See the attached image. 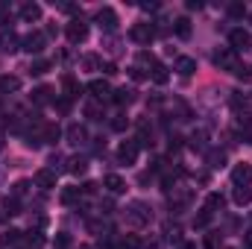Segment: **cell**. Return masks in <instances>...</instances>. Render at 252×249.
I'll use <instances>...</instances> for the list:
<instances>
[{"instance_id": "cell-1", "label": "cell", "mask_w": 252, "mask_h": 249, "mask_svg": "<svg viewBox=\"0 0 252 249\" xmlns=\"http://www.w3.org/2000/svg\"><path fill=\"white\" fill-rule=\"evenodd\" d=\"M214 64H217L220 70H232V73H241V70H244V64H241L238 53H235L232 47H226V50H217V53H214Z\"/></svg>"}, {"instance_id": "cell-2", "label": "cell", "mask_w": 252, "mask_h": 249, "mask_svg": "<svg viewBox=\"0 0 252 249\" xmlns=\"http://www.w3.org/2000/svg\"><path fill=\"white\" fill-rule=\"evenodd\" d=\"M153 220V214H150V208L144 205V202H132L129 208H126V223L129 226H147Z\"/></svg>"}, {"instance_id": "cell-3", "label": "cell", "mask_w": 252, "mask_h": 249, "mask_svg": "<svg viewBox=\"0 0 252 249\" xmlns=\"http://www.w3.org/2000/svg\"><path fill=\"white\" fill-rule=\"evenodd\" d=\"M64 35H67L70 44H82V41L88 38V24H85L82 18H73V21L64 27Z\"/></svg>"}, {"instance_id": "cell-4", "label": "cell", "mask_w": 252, "mask_h": 249, "mask_svg": "<svg viewBox=\"0 0 252 249\" xmlns=\"http://www.w3.org/2000/svg\"><path fill=\"white\" fill-rule=\"evenodd\" d=\"M129 35H132V41H138V44H150V41L156 38V27H153V24H135V27L129 30Z\"/></svg>"}, {"instance_id": "cell-5", "label": "cell", "mask_w": 252, "mask_h": 249, "mask_svg": "<svg viewBox=\"0 0 252 249\" xmlns=\"http://www.w3.org/2000/svg\"><path fill=\"white\" fill-rule=\"evenodd\" d=\"M232 182H235V187H250L252 164H235V167H232Z\"/></svg>"}, {"instance_id": "cell-6", "label": "cell", "mask_w": 252, "mask_h": 249, "mask_svg": "<svg viewBox=\"0 0 252 249\" xmlns=\"http://www.w3.org/2000/svg\"><path fill=\"white\" fill-rule=\"evenodd\" d=\"M44 41H47L44 32H30V35L21 41V47H24L27 53H41V50H44Z\"/></svg>"}, {"instance_id": "cell-7", "label": "cell", "mask_w": 252, "mask_h": 249, "mask_svg": "<svg viewBox=\"0 0 252 249\" xmlns=\"http://www.w3.org/2000/svg\"><path fill=\"white\" fill-rule=\"evenodd\" d=\"M97 24H100L103 30H109V32H112V30H118V12H115V9H109V6H103V9L97 12Z\"/></svg>"}, {"instance_id": "cell-8", "label": "cell", "mask_w": 252, "mask_h": 249, "mask_svg": "<svg viewBox=\"0 0 252 249\" xmlns=\"http://www.w3.org/2000/svg\"><path fill=\"white\" fill-rule=\"evenodd\" d=\"M118 158L124 164H135V158H138V141H124L118 147Z\"/></svg>"}, {"instance_id": "cell-9", "label": "cell", "mask_w": 252, "mask_h": 249, "mask_svg": "<svg viewBox=\"0 0 252 249\" xmlns=\"http://www.w3.org/2000/svg\"><path fill=\"white\" fill-rule=\"evenodd\" d=\"M229 44H232L235 53L247 50V47H250V32H247V30H232V32H229Z\"/></svg>"}, {"instance_id": "cell-10", "label": "cell", "mask_w": 252, "mask_h": 249, "mask_svg": "<svg viewBox=\"0 0 252 249\" xmlns=\"http://www.w3.org/2000/svg\"><path fill=\"white\" fill-rule=\"evenodd\" d=\"M88 91H91V97L103 100V97H109V94H112V85H109L106 79H91V82H88Z\"/></svg>"}, {"instance_id": "cell-11", "label": "cell", "mask_w": 252, "mask_h": 249, "mask_svg": "<svg viewBox=\"0 0 252 249\" xmlns=\"http://www.w3.org/2000/svg\"><path fill=\"white\" fill-rule=\"evenodd\" d=\"M35 185H38V187H44V190L56 187V170H50V167L38 170V173H35Z\"/></svg>"}, {"instance_id": "cell-12", "label": "cell", "mask_w": 252, "mask_h": 249, "mask_svg": "<svg viewBox=\"0 0 252 249\" xmlns=\"http://www.w3.org/2000/svg\"><path fill=\"white\" fill-rule=\"evenodd\" d=\"M32 103H35V106L56 103V100H53V88H50V85H41V88H35V91H32Z\"/></svg>"}, {"instance_id": "cell-13", "label": "cell", "mask_w": 252, "mask_h": 249, "mask_svg": "<svg viewBox=\"0 0 252 249\" xmlns=\"http://www.w3.org/2000/svg\"><path fill=\"white\" fill-rule=\"evenodd\" d=\"M21 18H24L27 24L38 21V18H41V6H38V3H24V6H21Z\"/></svg>"}, {"instance_id": "cell-14", "label": "cell", "mask_w": 252, "mask_h": 249, "mask_svg": "<svg viewBox=\"0 0 252 249\" xmlns=\"http://www.w3.org/2000/svg\"><path fill=\"white\" fill-rule=\"evenodd\" d=\"M88 170V158L85 156H73L70 161H67V173H73V176H82Z\"/></svg>"}, {"instance_id": "cell-15", "label": "cell", "mask_w": 252, "mask_h": 249, "mask_svg": "<svg viewBox=\"0 0 252 249\" xmlns=\"http://www.w3.org/2000/svg\"><path fill=\"white\" fill-rule=\"evenodd\" d=\"M196 70V59H190V56H179L176 59V73L179 76H190Z\"/></svg>"}, {"instance_id": "cell-16", "label": "cell", "mask_w": 252, "mask_h": 249, "mask_svg": "<svg viewBox=\"0 0 252 249\" xmlns=\"http://www.w3.org/2000/svg\"><path fill=\"white\" fill-rule=\"evenodd\" d=\"M103 185L109 187V193H124V190H126V182L118 176V173H109V176L103 179Z\"/></svg>"}, {"instance_id": "cell-17", "label": "cell", "mask_w": 252, "mask_h": 249, "mask_svg": "<svg viewBox=\"0 0 252 249\" xmlns=\"http://www.w3.org/2000/svg\"><path fill=\"white\" fill-rule=\"evenodd\" d=\"M18 44H21V38L9 30V32H3L0 35V50H6V53H12V50H18Z\"/></svg>"}, {"instance_id": "cell-18", "label": "cell", "mask_w": 252, "mask_h": 249, "mask_svg": "<svg viewBox=\"0 0 252 249\" xmlns=\"http://www.w3.org/2000/svg\"><path fill=\"white\" fill-rule=\"evenodd\" d=\"M112 100H115V103H118V106H129V103H132V100H135V91H132V88H118V91H112Z\"/></svg>"}, {"instance_id": "cell-19", "label": "cell", "mask_w": 252, "mask_h": 249, "mask_svg": "<svg viewBox=\"0 0 252 249\" xmlns=\"http://www.w3.org/2000/svg\"><path fill=\"white\" fill-rule=\"evenodd\" d=\"M64 135H67V141H70V144H82V141L88 138V132H85V129H82L79 124H70Z\"/></svg>"}, {"instance_id": "cell-20", "label": "cell", "mask_w": 252, "mask_h": 249, "mask_svg": "<svg viewBox=\"0 0 252 249\" xmlns=\"http://www.w3.org/2000/svg\"><path fill=\"white\" fill-rule=\"evenodd\" d=\"M62 88L67 91V97H79V91H82V88H79V82H76L70 73H64V76H62Z\"/></svg>"}, {"instance_id": "cell-21", "label": "cell", "mask_w": 252, "mask_h": 249, "mask_svg": "<svg viewBox=\"0 0 252 249\" xmlns=\"http://www.w3.org/2000/svg\"><path fill=\"white\" fill-rule=\"evenodd\" d=\"M62 138V126L59 124H44V141L47 144H56Z\"/></svg>"}, {"instance_id": "cell-22", "label": "cell", "mask_w": 252, "mask_h": 249, "mask_svg": "<svg viewBox=\"0 0 252 249\" xmlns=\"http://www.w3.org/2000/svg\"><path fill=\"white\" fill-rule=\"evenodd\" d=\"M18 88H21V79H18V76H9V73H6V76H0V91H3V94L18 91Z\"/></svg>"}, {"instance_id": "cell-23", "label": "cell", "mask_w": 252, "mask_h": 249, "mask_svg": "<svg viewBox=\"0 0 252 249\" xmlns=\"http://www.w3.org/2000/svg\"><path fill=\"white\" fill-rule=\"evenodd\" d=\"M217 208H223V196H220V193H208V196H205V208H202V211L214 214Z\"/></svg>"}, {"instance_id": "cell-24", "label": "cell", "mask_w": 252, "mask_h": 249, "mask_svg": "<svg viewBox=\"0 0 252 249\" xmlns=\"http://www.w3.org/2000/svg\"><path fill=\"white\" fill-rule=\"evenodd\" d=\"M170 79V73H167V67L158 62H153V82H158V85H164Z\"/></svg>"}, {"instance_id": "cell-25", "label": "cell", "mask_w": 252, "mask_h": 249, "mask_svg": "<svg viewBox=\"0 0 252 249\" xmlns=\"http://www.w3.org/2000/svg\"><path fill=\"white\" fill-rule=\"evenodd\" d=\"M232 196H235V202H238V205H250V202H252V190H250V187H235V193H232Z\"/></svg>"}, {"instance_id": "cell-26", "label": "cell", "mask_w": 252, "mask_h": 249, "mask_svg": "<svg viewBox=\"0 0 252 249\" xmlns=\"http://www.w3.org/2000/svg\"><path fill=\"white\" fill-rule=\"evenodd\" d=\"M173 30H176V35H179V38H188V35H190V21H188V18H176Z\"/></svg>"}, {"instance_id": "cell-27", "label": "cell", "mask_w": 252, "mask_h": 249, "mask_svg": "<svg viewBox=\"0 0 252 249\" xmlns=\"http://www.w3.org/2000/svg\"><path fill=\"white\" fill-rule=\"evenodd\" d=\"M79 196H82V187H64V190H62V202H64V205L76 202Z\"/></svg>"}, {"instance_id": "cell-28", "label": "cell", "mask_w": 252, "mask_h": 249, "mask_svg": "<svg viewBox=\"0 0 252 249\" xmlns=\"http://www.w3.org/2000/svg\"><path fill=\"white\" fill-rule=\"evenodd\" d=\"M208 164H211L214 170H217V167H223V164H226V153H220V150H211V153H208Z\"/></svg>"}, {"instance_id": "cell-29", "label": "cell", "mask_w": 252, "mask_h": 249, "mask_svg": "<svg viewBox=\"0 0 252 249\" xmlns=\"http://www.w3.org/2000/svg\"><path fill=\"white\" fill-rule=\"evenodd\" d=\"M47 70H50V62H47V59H35V62L30 64V73H32V76H41V73H47Z\"/></svg>"}, {"instance_id": "cell-30", "label": "cell", "mask_w": 252, "mask_h": 249, "mask_svg": "<svg viewBox=\"0 0 252 249\" xmlns=\"http://www.w3.org/2000/svg\"><path fill=\"white\" fill-rule=\"evenodd\" d=\"M226 12H229V18H244V15H247V6H244V3H229Z\"/></svg>"}, {"instance_id": "cell-31", "label": "cell", "mask_w": 252, "mask_h": 249, "mask_svg": "<svg viewBox=\"0 0 252 249\" xmlns=\"http://www.w3.org/2000/svg\"><path fill=\"white\" fill-rule=\"evenodd\" d=\"M85 115H88L91 121H103V109H100L97 103H88V106H85Z\"/></svg>"}, {"instance_id": "cell-32", "label": "cell", "mask_w": 252, "mask_h": 249, "mask_svg": "<svg viewBox=\"0 0 252 249\" xmlns=\"http://www.w3.org/2000/svg\"><path fill=\"white\" fill-rule=\"evenodd\" d=\"M0 241H3V247L18 244V241H21V232H18V229H9V232H3V238H0Z\"/></svg>"}, {"instance_id": "cell-33", "label": "cell", "mask_w": 252, "mask_h": 249, "mask_svg": "<svg viewBox=\"0 0 252 249\" xmlns=\"http://www.w3.org/2000/svg\"><path fill=\"white\" fill-rule=\"evenodd\" d=\"M126 126H129V118H126V115H118V118L112 121V129H115V132H124Z\"/></svg>"}, {"instance_id": "cell-34", "label": "cell", "mask_w": 252, "mask_h": 249, "mask_svg": "<svg viewBox=\"0 0 252 249\" xmlns=\"http://www.w3.org/2000/svg\"><path fill=\"white\" fill-rule=\"evenodd\" d=\"M67 247H70V238H67L64 232H59V235H56V249H67Z\"/></svg>"}, {"instance_id": "cell-35", "label": "cell", "mask_w": 252, "mask_h": 249, "mask_svg": "<svg viewBox=\"0 0 252 249\" xmlns=\"http://www.w3.org/2000/svg\"><path fill=\"white\" fill-rule=\"evenodd\" d=\"M208 220H211V214H208V211H202V214L193 220V226H196V229H202V226H208Z\"/></svg>"}, {"instance_id": "cell-36", "label": "cell", "mask_w": 252, "mask_h": 249, "mask_svg": "<svg viewBox=\"0 0 252 249\" xmlns=\"http://www.w3.org/2000/svg\"><path fill=\"white\" fill-rule=\"evenodd\" d=\"M27 241H30V247H41V244H44V238H41V232H32V235H30Z\"/></svg>"}, {"instance_id": "cell-37", "label": "cell", "mask_w": 252, "mask_h": 249, "mask_svg": "<svg viewBox=\"0 0 252 249\" xmlns=\"http://www.w3.org/2000/svg\"><path fill=\"white\" fill-rule=\"evenodd\" d=\"M217 244H220V241H217V232H211V235L205 238V249H217Z\"/></svg>"}, {"instance_id": "cell-38", "label": "cell", "mask_w": 252, "mask_h": 249, "mask_svg": "<svg viewBox=\"0 0 252 249\" xmlns=\"http://www.w3.org/2000/svg\"><path fill=\"white\" fill-rule=\"evenodd\" d=\"M82 64H85V67H100V59H97V56H85Z\"/></svg>"}, {"instance_id": "cell-39", "label": "cell", "mask_w": 252, "mask_h": 249, "mask_svg": "<svg viewBox=\"0 0 252 249\" xmlns=\"http://www.w3.org/2000/svg\"><path fill=\"white\" fill-rule=\"evenodd\" d=\"M94 190H97V182H85L82 185V193H94Z\"/></svg>"}, {"instance_id": "cell-40", "label": "cell", "mask_w": 252, "mask_h": 249, "mask_svg": "<svg viewBox=\"0 0 252 249\" xmlns=\"http://www.w3.org/2000/svg\"><path fill=\"white\" fill-rule=\"evenodd\" d=\"M27 187H30V182H18V185H15V196H21Z\"/></svg>"}, {"instance_id": "cell-41", "label": "cell", "mask_w": 252, "mask_h": 249, "mask_svg": "<svg viewBox=\"0 0 252 249\" xmlns=\"http://www.w3.org/2000/svg\"><path fill=\"white\" fill-rule=\"evenodd\" d=\"M124 249H138V241H135V238H126V241H124Z\"/></svg>"}, {"instance_id": "cell-42", "label": "cell", "mask_w": 252, "mask_h": 249, "mask_svg": "<svg viewBox=\"0 0 252 249\" xmlns=\"http://www.w3.org/2000/svg\"><path fill=\"white\" fill-rule=\"evenodd\" d=\"M132 79H144V70L141 67H132Z\"/></svg>"}, {"instance_id": "cell-43", "label": "cell", "mask_w": 252, "mask_h": 249, "mask_svg": "<svg viewBox=\"0 0 252 249\" xmlns=\"http://www.w3.org/2000/svg\"><path fill=\"white\" fill-rule=\"evenodd\" d=\"M179 249H196V244H190V241H182V244H179Z\"/></svg>"}, {"instance_id": "cell-44", "label": "cell", "mask_w": 252, "mask_h": 249, "mask_svg": "<svg viewBox=\"0 0 252 249\" xmlns=\"http://www.w3.org/2000/svg\"><path fill=\"white\" fill-rule=\"evenodd\" d=\"M3 144H6V132L0 129V150H3Z\"/></svg>"}, {"instance_id": "cell-45", "label": "cell", "mask_w": 252, "mask_h": 249, "mask_svg": "<svg viewBox=\"0 0 252 249\" xmlns=\"http://www.w3.org/2000/svg\"><path fill=\"white\" fill-rule=\"evenodd\" d=\"M82 249H88V247H82Z\"/></svg>"}, {"instance_id": "cell-46", "label": "cell", "mask_w": 252, "mask_h": 249, "mask_svg": "<svg viewBox=\"0 0 252 249\" xmlns=\"http://www.w3.org/2000/svg\"><path fill=\"white\" fill-rule=\"evenodd\" d=\"M250 21H252V15H250Z\"/></svg>"}]
</instances>
